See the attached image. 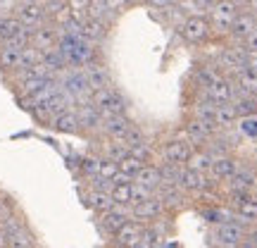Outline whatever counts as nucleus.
Listing matches in <instances>:
<instances>
[{"label": "nucleus", "mask_w": 257, "mask_h": 248, "mask_svg": "<svg viewBox=\"0 0 257 248\" xmlns=\"http://www.w3.org/2000/svg\"><path fill=\"white\" fill-rule=\"evenodd\" d=\"M238 8H248V5H252V0H233Z\"/></svg>", "instance_id": "nucleus-45"}, {"label": "nucleus", "mask_w": 257, "mask_h": 248, "mask_svg": "<svg viewBox=\"0 0 257 248\" xmlns=\"http://www.w3.org/2000/svg\"><path fill=\"white\" fill-rule=\"evenodd\" d=\"M240 46H243V50H245L248 55H257V31H255V34H250V36L245 38Z\"/></svg>", "instance_id": "nucleus-42"}, {"label": "nucleus", "mask_w": 257, "mask_h": 248, "mask_svg": "<svg viewBox=\"0 0 257 248\" xmlns=\"http://www.w3.org/2000/svg\"><path fill=\"white\" fill-rule=\"evenodd\" d=\"M0 17H5V15H0Z\"/></svg>", "instance_id": "nucleus-49"}, {"label": "nucleus", "mask_w": 257, "mask_h": 248, "mask_svg": "<svg viewBox=\"0 0 257 248\" xmlns=\"http://www.w3.org/2000/svg\"><path fill=\"white\" fill-rule=\"evenodd\" d=\"M93 0H67V5H69V10H72L74 15H79V17H86V12H88V8H91Z\"/></svg>", "instance_id": "nucleus-39"}, {"label": "nucleus", "mask_w": 257, "mask_h": 248, "mask_svg": "<svg viewBox=\"0 0 257 248\" xmlns=\"http://www.w3.org/2000/svg\"><path fill=\"white\" fill-rule=\"evenodd\" d=\"M248 227H243L240 222H224L212 227V241L217 248H236L240 241L245 239Z\"/></svg>", "instance_id": "nucleus-5"}, {"label": "nucleus", "mask_w": 257, "mask_h": 248, "mask_svg": "<svg viewBox=\"0 0 257 248\" xmlns=\"http://www.w3.org/2000/svg\"><path fill=\"white\" fill-rule=\"evenodd\" d=\"M117 165H119V172H121V175H126L128 179H134V177L138 175V170L143 167V162H138V160H134L131 155H126L124 160H119Z\"/></svg>", "instance_id": "nucleus-36"}, {"label": "nucleus", "mask_w": 257, "mask_h": 248, "mask_svg": "<svg viewBox=\"0 0 257 248\" xmlns=\"http://www.w3.org/2000/svg\"><path fill=\"white\" fill-rule=\"evenodd\" d=\"M128 220H134V217H131V208H124V205H114V208H110L107 212H102L100 217H98V224H100L102 234H107V236H114V234H117V231H119Z\"/></svg>", "instance_id": "nucleus-9"}, {"label": "nucleus", "mask_w": 257, "mask_h": 248, "mask_svg": "<svg viewBox=\"0 0 257 248\" xmlns=\"http://www.w3.org/2000/svg\"><path fill=\"white\" fill-rule=\"evenodd\" d=\"M193 146L191 141L184 134H176L172 138H165L160 146H157V162H165V165H174V167H186L188 157L193 155Z\"/></svg>", "instance_id": "nucleus-1"}, {"label": "nucleus", "mask_w": 257, "mask_h": 248, "mask_svg": "<svg viewBox=\"0 0 257 248\" xmlns=\"http://www.w3.org/2000/svg\"><path fill=\"white\" fill-rule=\"evenodd\" d=\"M165 215H167L165 203L160 201L155 193H153L150 198H146V201L131 205V217L136 222H143V224H150V222L160 220V217H165Z\"/></svg>", "instance_id": "nucleus-7"}, {"label": "nucleus", "mask_w": 257, "mask_h": 248, "mask_svg": "<svg viewBox=\"0 0 257 248\" xmlns=\"http://www.w3.org/2000/svg\"><path fill=\"white\" fill-rule=\"evenodd\" d=\"M83 201L86 205L91 208L98 217H100L102 212H107L110 208H114V201H112L110 191H98V189H88V191L83 193Z\"/></svg>", "instance_id": "nucleus-19"}, {"label": "nucleus", "mask_w": 257, "mask_h": 248, "mask_svg": "<svg viewBox=\"0 0 257 248\" xmlns=\"http://www.w3.org/2000/svg\"><path fill=\"white\" fill-rule=\"evenodd\" d=\"M134 127H136V122L131 120L128 115H114V117H105L102 120L100 134L105 138H112V141H124Z\"/></svg>", "instance_id": "nucleus-11"}, {"label": "nucleus", "mask_w": 257, "mask_h": 248, "mask_svg": "<svg viewBox=\"0 0 257 248\" xmlns=\"http://www.w3.org/2000/svg\"><path fill=\"white\" fill-rule=\"evenodd\" d=\"M12 15L29 29H36V27H41L43 22H48L43 0H17V5H15V12H12Z\"/></svg>", "instance_id": "nucleus-6"}, {"label": "nucleus", "mask_w": 257, "mask_h": 248, "mask_svg": "<svg viewBox=\"0 0 257 248\" xmlns=\"http://www.w3.org/2000/svg\"><path fill=\"white\" fill-rule=\"evenodd\" d=\"M124 143H126V146H138V143H150V141H148L146 131H143V129L136 124V127L128 131V136L124 138Z\"/></svg>", "instance_id": "nucleus-38"}, {"label": "nucleus", "mask_w": 257, "mask_h": 248, "mask_svg": "<svg viewBox=\"0 0 257 248\" xmlns=\"http://www.w3.org/2000/svg\"><path fill=\"white\" fill-rule=\"evenodd\" d=\"M98 3H100L102 8L110 12L112 17H119L121 12H124V10L131 5V0H98Z\"/></svg>", "instance_id": "nucleus-37"}, {"label": "nucleus", "mask_w": 257, "mask_h": 248, "mask_svg": "<svg viewBox=\"0 0 257 248\" xmlns=\"http://www.w3.org/2000/svg\"><path fill=\"white\" fill-rule=\"evenodd\" d=\"M212 162H214V157L210 155V150H207V148H195V150H193V155L188 157L186 167H188V170H195V172H200V175H210Z\"/></svg>", "instance_id": "nucleus-26"}, {"label": "nucleus", "mask_w": 257, "mask_h": 248, "mask_svg": "<svg viewBox=\"0 0 257 248\" xmlns=\"http://www.w3.org/2000/svg\"><path fill=\"white\" fill-rule=\"evenodd\" d=\"M131 248H146V246H143V243H141V241H138L136 246H131Z\"/></svg>", "instance_id": "nucleus-47"}, {"label": "nucleus", "mask_w": 257, "mask_h": 248, "mask_svg": "<svg viewBox=\"0 0 257 248\" xmlns=\"http://www.w3.org/2000/svg\"><path fill=\"white\" fill-rule=\"evenodd\" d=\"M226 191H255L257 189V170L252 165H243L236 170V175L229 182H224Z\"/></svg>", "instance_id": "nucleus-13"}, {"label": "nucleus", "mask_w": 257, "mask_h": 248, "mask_svg": "<svg viewBox=\"0 0 257 248\" xmlns=\"http://www.w3.org/2000/svg\"><path fill=\"white\" fill-rule=\"evenodd\" d=\"M153 193L148 191V189H143V186H138V184H134L131 186V205H136V203H141V201H146V198H150Z\"/></svg>", "instance_id": "nucleus-41"}, {"label": "nucleus", "mask_w": 257, "mask_h": 248, "mask_svg": "<svg viewBox=\"0 0 257 248\" xmlns=\"http://www.w3.org/2000/svg\"><path fill=\"white\" fill-rule=\"evenodd\" d=\"M257 31V15L252 10H240L238 17L233 19V24L229 29V41L231 43H243L250 34H255Z\"/></svg>", "instance_id": "nucleus-8"}, {"label": "nucleus", "mask_w": 257, "mask_h": 248, "mask_svg": "<svg viewBox=\"0 0 257 248\" xmlns=\"http://www.w3.org/2000/svg\"><path fill=\"white\" fill-rule=\"evenodd\" d=\"M181 134H184V136L188 138L195 148H205L212 138L219 134V127H217L214 122H202L200 117L188 115V117L184 120V129H181Z\"/></svg>", "instance_id": "nucleus-4"}, {"label": "nucleus", "mask_w": 257, "mask_h": 248, "mask_svg": "<svg viewBox=\"0 0 257 248\" xmlns=\"http://www.w3.org/2000/svg\"><path fill=\"white\" fill-rule=\"evenodd\" d=\"M10 212H15V203L10 201L8 196H0V220L8 217Z\"/></svg>", "instance_id": "nucleus-43"}, {"label": "nucleus", "mask_w": 257, "mask_h": 248, "mask_svg": "<svg viewBox=\"0 0 257 248\" xmlns=\"http://www.w3.org/2000/svg\"><path fill=\"white\" fill-rule=\"evenodd\" d=\"M57 38H60V31H57L55 24L53 22H43L41 27H36L31 31V46L43 53V50L57 48Z\"/></svg>", "instance_id": "nucleus-17"}, {"label": "nucleus", "mask_w": 257, "mask_h": 248, "mask_svg": "<svg viewBox=\"0 0 257 248\" xmlns=\"http://www.w3.org/2000/svg\"><path fill=\"white\" fill-rule=\"evenodd\" d=\"M176 31L191 46H205V43H210L214 38L207 15H188V17H184L176 24Z\"/></svg>", "instance_id": "nucleus-2"}, {"label": "nucleus", "mask_w": 257, "mask_h": 248, "mask_svg": "<svg viewBox=\"0 0 257 248\" xmlns=\"http://www.w3.org/2000/svg\"><path fill=\"white\" fill-rule=\"evenodd\" d=\"M202 93H205L212 103H231L236 98V81H233L231 76H226V74H219V76L212 81L210 89Z\"/></svg>", "instance_id": "nucleus-15"}, {"label": "nucleus", "mask_w": 257, "mask_h": 248, "mask_svg": "<svg viewBox=\"0 0 257 248\" xmlns=\"http://www.w3.org/2000/svg\"><path fill=\"white\" fill-rule=\"evenodd\" d=\"M146 231V224L143 222H136V220H128L124 227H121L114 236H110V248H131L136 246L141 236Z\"/></svg>", "instance_id": "nucleus-12"}, {"label": "nucleus", "mask_w": 257, "mask_h": 248, "mask_svg": "<svg viewBox=\"0 0 257 248\" xmlns=\"http://www.w3.org/2000/svg\"><path fill=\"white\" fill-rule=\"evenodd\" d=\"M98 165H100V155H83V157H79V162H76L79 175H81L83 179L98 177Z\"/></svg>", "instance_id": "nucleus-33"}, {"label": "nucleus", "mask_w": 257, "mask_h": 248, "mask_svg": "<svg viewBox=\"0 0 257 248\" xmlns=\"http://www.w3.org/2000/svg\"><path fill=\"white\" fill-rule=\"evenodd\" d=\"M155 196L160 198V201L165 203L167 212H176L181 210L186 205V201H188V193L181 189V186L176 184H169V182H162V186L155 191Z\"/></svg>", "instance_id": "nucleus-14"}, {"label": "nucleus", "mask_w": 257, "mask_h": 248, "mask_svg": "<svg viewBox=\"0 0 257 248\" xmlns=\"http://www.w3.org/2000/svg\"><path fill=\"white\" fill-rule=\"evenodd\" d=\"M236 122H238V115H236V108H233V103H217V112H214V124L219 127V131H229V129H236Z\"/></svg>", "instance_id": "nucleus-24"}, {"label": "nucleus", "mask_w": 257, "mask_h": 248, "mask_svg": "<svg viewBox=\"0 0 257 248\" xmlns=\"http://www.w3.org/2000/svg\"><path fill=\"white\" fill-rule=\"evenodd\" d=\"M22 67V50L15 46H0V72L15 74Z\"/></svg>", "instance_id": "nucleus-22"}, {"label": "nucleus", "mask_w": 257, "mask_h": 248, "mask_svg": "<svg viewBox=\"0 0 257 248\" xmlns=\"http://www.w3.org/2000/svg\"><path fill=\"white\" fill-rule=\"evenodd\" d=\"M126 110H128V98L119 89H112L110 101H107V105L100 112H102V117H114V115H126Z\"/></svg>", "instance_id": "nucleus-27"}, {"label": "nucleus", "mask_w": 257, "mask_h": 248, "mask_svg": "<svg viewBox=\"0 0 257 248\" xmlns=\"http://www.w3.org/2000/svg\"><path fill=\"white\" fill-rule=\"evenodd\" d=\"M50 129H55L60 134H81V122L74 110H67L62 115H55L50 122Z\"/></svg>", "instance_id": "nucleus-20"}, {"label": "nucleus", "mask_w": 257, "mask_h": 248, "mask_svg": "<svg viewBox=\"0 0 257 248\" xmlns=\"http://www.w3.org/2000/svg\"><path fill=\"white\" fill-rule=\"evenodd\" d=\"M233 212H236V222H240L243 227H257V196L238 203Z\"/></svg>", "instance_id": "nucleus-25"}, {"label": "nucleus", "mask_w": 257, "mask_h": 248, "mask_svg": "<svg viewBox=\"0 0 257 248\" xmlns=\"http://www.w3.org/2000/svg\"><path fill=\"white\" fill-rule=\"evenodd\" d=\"M22 29H24V24H22L15 15H5V17H0V46L10 43V41L22 31Z\"/></svg>", "instance_id": "nucleus-28"}, {"label": "nucleus", "mask_w": 257, "mask_h": 248, "mask_svg": "<svg viewBox=\"0 0 257 248\" xmlns=\"http://www.w3.org/2000/svg\"><path fill=\"white\" fill-rule=\"evenodd\" d=\"M236 131H238L240 138L255 141L257 143V112L255 115H248V117H238V122H236Z\"/></svg>", "instance_id": "nucleus-31"}, {"label": "nucleus", "mask_w": 257, "mask_h": 248, "mask_svg": "<svg viewBox=\"0 0 257 248\" xmlns=\"http://www.w3.org/2000/svg\"><path fill=\"white\" fill-rule=\"evenodd\" d=\"M240 167V160L236 153H229V155H219L214 157V162H212V170H210V177L217 182V184H224V182H229L231 177L236 175V170Z\"/></svg>", "instance_id": "nucleus-16"}, {"label": "nucleus", "mask_w": 257, "mask_h": 248, "mask_svg": "<svg viewBox=\"0 0 257 248\" xmlns=\"http://www.w3.org/2000/svg\"><path fill=\"white\" fill-rule=\"evenodd\" d=\"M8 248H36V236L31 234L29 227H24L8 236Z\"/></svg>", "instance_id": "nucleus-32"}, {"label": "nucleus", "mask_w": 257, "mask_h": 248, "mask_svg": "<svg viewBox=\"0 0 257 248\" xmlns=\"http://www.w3.org/2000/svg\"><path fill=\"white\" fill-rule=\"evenodd\" d=\"M119 175V165L114 160H107V157H100V165H98V177L102 179H110L114 182V177Z\"/></svg>", "instance_id": "nucleus-35"}, {"label": "nucleus", "mask_w": 257, "mask_h": 248, "mask_svg": "<svg viewBox=\"0 0 257 248\" xmlns=\"http://www.w3.org/2000/svg\"><path fill=\"white\" fill-rule=\"evenodd\" d=\"M83 74H86V79H88L91 91H100V89H110V86H114V76H112L110 67L105 64V60L86 64V67H83Z\"/></svg>", "instance_id": "nucleus-10"}, {"label": "nucleus", "mask_w": 257, "mask_h": 248, "mask_svg": "<svg viewBox=\"0 0 257 248\" xmlns=\"http://www.w3.org/2000/svg\"><path fill=\"white\" fill-rule=\"evenodd\" d=\"M131 186H134V182H128V184H114L112 186V201H114V205H124V208H131Z\"/></svg>", "instance_id": "nucleus-34"}, {"label": "nucleus", "mask_w": 257, "mask_h": 248, "mask_svg": "<svg viewBox=\"0 0 257 248\" xmlns=\"http://www.w3.org/2000/svg\"><path fill=\"white\" fill-rule=\"evenodd\" d=\"M128 155L143 165H153L157 162V148L153 143H138V146H128Z\"/></svg>", "instance_id": "nucleus-29"}, {"label": "nucleus", "mask_w": 257, "mask_h": 248, "mask_svg": "<svg viewBox=\"0 0 257 248\" xmlns=\"http://www.w3.org/2000/svg\"><path fill=\"white\" fill-rule=\"evenodd\" d=\"M217 3H219V0H191V5L195 8V12H193V15H207V12H210ZM186 5H188V3H186Z\"/></svg>", "instance_id": "nucleus-40"}, {"label": "nucleus", "mask_w": 257, "mask_h": 248, "mask_svg": "<svg viewBox=\"0 0 257 248\" xmlns=\"http://www.w3.org/2000/svg\"><path fill=\"white\" fill-rule=\"evenodd\" d=\"M162 172H160V165L157 162H153V165H143L141 170H138V175L134 177V184L143 186V189H148L150 193H155L160 186H162Z\"/></svg>", "instance_id": "nucleus-18"}, {"label": "nucleus", "mask_w": 257, "mask_h": 248, "mask_svg": "<svg viewBox=\"0 0 257 248\" xmlns=\"http://www.w3.org/2000/svg\"><path fill=\"white\" fill-rule=\"evenodd\" d=\"M233 108H236V115L238 117H248V115H255L257 112V96H250V93H236L233 98Z\"/></svg>", "instance_id": "nucleus-30"}, {"label": "nucleus", "mask_w": 257, "mask_h": 248, "mask_svg": "<svg viewBox=\"0 0 257 248\" xmlns=\"http://www.w3.org/2000/svg\"><path fill=\"white\" fill-rule=\"evenodd\" d=\"M236 81V93H250L257 96V67H243L236 76H231Z\"/></svg>", "instance_id": "nucleus-23"}, {"label": "nucleus", "mask_w": 257, "mask_h": 248, "mask_svg": "<svg viewBox=\"0 0 257 248\" xmlns=\"http://www.w3.org/2000/svg\"><path fill=\"white\" fill-rule=\"evenodd\" d=\"M252 157H255V162H257V143H255V150H252Z\"/></svg>", "instance_id": "nucleus-46"}, {"label": "nucleus", "mask_w": 257, "mask_h": 248, "mask_svg": "<svg viewBox=\"0 0 257 248\" xmlns=\"http://www.w3.org/2000/svg\"><path fill=\"white\" fill-rule=\"evenodd\" d=\"M0 248H8V234L0 229Z\"/></svg>", "instance_id": "nucleus-44"}, {"label": "nucleus", "mask_w": 257, "mask_h": 248, "mask_svg": "<svg viewBox=\"0 0 257 248\" xmlns=\"http://www.w3.org/2000/svg\"><path fill=\"white\" fill-rule=\"evenodd\" d=\"M176 3H181V5H186V3H191V0H176Z\"/></svg>", "instance_id": "nucleus-48"}, {"label": "nucleus", "mask_w": 257, "mask_h": 248, "mask_svg": "<svg viewBox=\"0 0 257 248\" xmlns=\"http://www.w3.org/2000/svg\"><path fill=\"white\" fill-rule=\"evenodd\" d=\"M238 12H240V8L233 0H219V3L207 12L212 34H214V36H229V29H231V24H233V19L238 17Z\"/></svg>", "instance_id": "nucleus-3"}, {"label": "nucleus", "mask_w": 257, "mask_h": 248, "mask_svg": "<svg viewBox=\"0 0 257 248\" xmlns=\"http://www.w3.org/2000/svg\"><path fill=\"white\" fill-rule=\"evenodd\" d=\"M100 148H98V155L100 157H107V160H114V162H119L124 157L128 155V146L124 141H112V138H105L100 134Z\"/></svg>", "instance_id": "nucleus-21"}]
</instances>
